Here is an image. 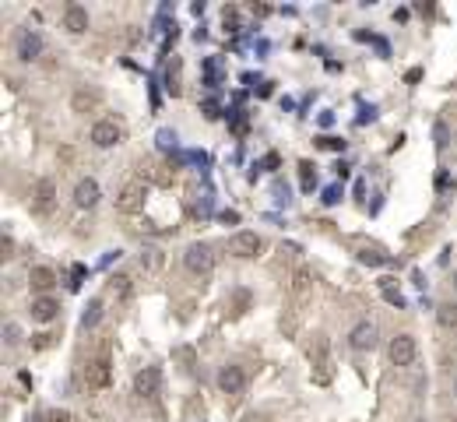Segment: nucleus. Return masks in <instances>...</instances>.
<instances>
[{"label":"nucleus","instance_id":"nucleus-1","mask_svg":"<svg viewBox=\"0 0 457 422\" xmlns=\"http://www.w3.org/2000/svg\"><path fill=\"white\" fill-rule=\"evenodd\" d=\"M183 268H186L190 275H197V278L211 275V271H215V250H211L208 243H190V246L183 250Z\"/></svg>","mask_w":457,"mask_h":422},{"label":"nucleus","instance_id":"nucleus-2","mask_svg":"<svg viewBox=\"0 0 457 422\" xmlns=\"http://www.w3.org/2000/svg\"><path fill=\"white\" fill-rule=\"evenodd\" d=\"M387 359H390V366H397V370L415 366V359H419V341H415L412 334H394V338L387 341Z\"/></svg>","mask_w":457,"mask_h":422},{"label":"nucleus","instance_id":"nucleus-3","mask_svg":"<svg viewBox=\"0 0 457 422\" xmlns=\"http://www.w3.org/2000/svg\"><path fill=\"white\" fill-rule=\"evenodd\" d=\"M43 50H46V42H43V35H39L35 28H18V32H14V57H18L21 64L39 60Z\"/></svg>","mask_w":457,"mask_h":422},{"label":"nucleus","instance_id":"nucleus-4","mask_svg":"<svg viewBox=\"0 0 457 422\" xmlns=\"http://www.w3.org/2000/svg\"><path fill=\"white\" fill-rule=\"evenodd\" d=\"M215 380H218V391L222 394H243L247 391V370L239 363H225Z\"/></svg>","mask_w":457,"mask_h":422},{"label":"nucleus","instance_id":"nucleus-5","mask_svg":"<svg viewBox=\"0 0 457 422\" xmlns=\"http://www.w3.org/2000/svg\"><path fill=\"white\" fill-rule=\"evenodd\" d=\"M120 137H123V130L116 120H95L89 130V141L95 148H113V144H120Z\"/></svg>","mask_w":457,"mask_h":422},{"label":"nucleus","instance_id":"nucleus-6","mask_svg":"<svg viewBox=\"0 0 457 422\" xmlns=\"http://www.w3.org/2000/svg\"><path fill=\"white\" fill-rule=\"evenodd\" d=\"M229 250H232L236 257H243V261H250V257H257V253L264 250V239H261L257 232H250V229H243V232H236V236L229 239Z\"/></svg>","mask_w":457,"mask_h":422},{"label":"nucleus","instance_id":"nucleus-7","mask_svg":"<svg viewBox=\"0 0 457 422\" xmlns=\"http://www.w3.org/2000/svg\"><path fill=\"white\" fill-rule=\"evenodd\" d=\"M145 201H148L145 183H127L120 190V198H116V208L123 211V215H137V211H145Z\"/></svg>","mask_w":457,"mask_h":422},{"label":"nucleus","instance_id":"nucleus-8","mask_svg":"<svg viewBox=\"0 0 457 422\" xmlns=\"http://www.w3.org/2000/svg\"><path fill=\"white\" fill-rule=\"evenodd\" d=\"M159 391H162V370H159V366H145V370L134 377V394L155 398Z\"/></svg>","mask_w":457,"mask_h":422},{"label":"nucleus","instance_id":"nucleus-9","mask_svg":"<svg viewBox=\"0 0 457 422\" xmlns=\"http://www.w3.org/2000/svg\"><path fill=\"white\" fill-rule=\"evenodd\" d=\"M98 201H102L98 180H91V176L78 180V187H74V205H78L81 211H91V208H98Z\"/></svg>","mask_w":457,"mask_h":422},{"label":"nucleus","instance_id":"nucleus-10","mask_svg":"<svg viewBox=\"0 0 457 422\" xmlns=\"http://www.w3.org/2000/svg\"><path fill=\"white\" fill-rule=\"evenodd\" d=\"M349 345H352L356 352L376 348V324H373V320H359V324L349 331Z\"/></svg>","mask_w":457,"mask_h":422},{"label":"nucleus","instance_id":"nucleus-11","mask_svg":"<svg viewBox=\"0 0 457 422\" xmlns=\"http://www.w3.org/2000/svg\"><path fill=\"white\" fill-rule=\"evenodd\" d=\"M109 377H113V370H109V359L106 355L91 359L89 370H85V384H89L91 391H106L109 387Z\"/></svg>","mask_w":457,"mask_h":422},{"label":"nucleus","instance_id":"nucleus-12","mask_svg":"<svg viewBox=\"0 0 457 422\" xmlns=\"http://www.w3.org/2000/svg\"><path fill=\"white\" fill-rule=\"evenodd\" d=\"M89 25H91L89 7H81V4H67V7H64V28H67L71 35L89 32Z\"/></svg>","mask_w":457,"mask_h":422},{"label":"nucleus","instance_id":"nucleus-13","mask_svg":"<svg viewBox=\"0 0 457 422\" xmlns=\"http://www.w3.org/2000/svg\"><path fill=\"white\" fill-rule=\"evenodd\" d=\"M57 314H60V303L53 296H35L32 307H28V316L35 324H50V320H57Z\"/></svg>","mask_w":457,"mask_h":422},{"label":"nucleus","instance_id":"nucleus-14","mask_svg":"<svg viewBox=\"0 0 457 422\" xmlns=\"http://www.w3.org/2000/svg\"><path fill=\"white\" fill-rule=\"evenodd\" d=\"M32 205H35V211H53V205H57V183L53 180H39L35 183V194H32Z\"/></svg>","mask_w":457,"mask_h":422},{"label":"nucleus","instance_id":"nucleus-15","mask_svg":"<svg viewBox=\"0 0 457 422\" xmlns=\"http://www.w3.org/2000/svg\"><path fill=\"white\" fill-rule=\"evenodd\" d=\"M28 282H32V289H35V292L50 296V289L57 285V271H53V268H46V264H35V268L28 271Z\"/></svg>","mask_w":457,"mask_h":422},{"label":"nucleus","instance_id":"nucleus-16","mask_svg":"<svg viewBox=\"0 0 457 422\" xmlns=\"http://www.w3.org/2000/svg\"><path fill=\"white\" fill-rule=\"evenodd\" d=\"M102 324V300L95 296V300H89V307H85V314H81V327L85 331H95Z\"/></svg>","mask_w":457,"mask_h":422},{"label":"nucleus","instance_id":"nucleus-17","mask_svg":"<svg viewBox=\"0 0 457 422\" xmlns=\"http://www.w3.org/2000/svg\"><path fill=\"white\" fill-rule=\"evenodd\" d=\"M162 264H166V257H162L159 246H145L141 250V268L145 271H162Z\"/></svg>","mask_w":457,"mask_h":422},{"label":"nucleus","instance_id":"nucleus-18","mask_svg":"<svg viewBox=\"0 0 457 422\" xmlns=\"http://www.w3.org/2000/svg\"><path fill=\"white\" fill-rule=\"evenodd\" d=\"M436 320H440V327L454 331L457 327V303H440V307H436Z\"/></svg>","mask_w":457,"mask_h":422},{"label":"nucleus","instance_id":"nucleus-19","mask_svg":"<svg viewBox=\"0 0 457 422\" xmlns=\"http://www.w3.org/2000/svg\"><path fill=\"white\" fill-rule=\"evenodd\" d=\"M109 285H113V292H116L120 300H130V292H134L130 275H113V278H109Z\"/></svg>","mask_w":457,"mask_h":422},{"label":"nucleus","instance_id":"nucleus-20","mask_svg":"<svg viewBox=\"0 0 457 422\" xmlns=\"http://www.w3.org/2000/svg\"><path fill=\"white\" fill-rule=\"evenodd\" d=\"M380 289H383V300H387V303H394V307H405L401 292H394V289H390V278H383V282H380Z\"/></svg>","mask_w":457,"mask_h":422},{"label":"nucleus","instance_id":"nucleus-21","mask_svg":"<svg viewBox=\"0 0 457 422\" xmlns=\"http://www.w3.org/2000/svg\"><path fill=\"white\" fill-rule=\"evenodd\" d=\"M383 261H387V257H383L380 250H359V264H373V268H376V264H383Z\"/></svg>","mask_w":457,"mask_h":422},{"label":"nucleus","instance_id":"nucleus-22","mask_svg":"<svg viewBox=\"0 0 457 422\" xmlns=\"http://www.w3.org/2000/svg\"><path fill=\"white\" fill-rule=\"evenodd\" d=\"M433 134H436V148H440V152H444V148H447V144H451V134H447V123H444V120H440V123H436V127H433Z\"/></svg>","mask_w":457,"mask_h":422},{"label":"nucleus","instance_id":"nucleus-23","mask_svg":"<svg viewBox=\"0 0 457 422\" xmlns=\"http://www.w3.org/2000/svg\"><path fill=\"white\" fill-rule=\"evenodd\" d=\"M4 334H7V345H18L21 341V327L18 324H4Z\"/></svg>","mask_w":457,"mask_h":422},{"label":"nucleus","instance_id":"nucleus-24","mask_svg":"<svg viewBox=\"0 0 457 422\" xmlns=\"http://www.w3.org/2000/svg\"><path fill=\"white\" fill-rule=\"evenodd\" d=\"M320 144L331 148V152H345V141H342V137H320Z\"/></svg>","mask_w":457,"mask_h":422},{"label":"nucleus","instance_id":"nucleus-25","mask_svg":"<svg viewBox=\"0 0 457 422\" xmlns=\"http://www.w3.org/2000/svg\"><path fill=\"white\" fill-rule=\"evenodd\" d=\"M46 419L50 422H71V412H64V409H50V412H46Z\"/></svg>","mask_w":457,"mask_h":422},{"label":"nucleus","instance_id":"nucleus-26","mask_svg":"<svg viewBox=\"0 0 457 422\" xmlns=\"http://www.w3.org/2000/svg\"><path fill=\"white\" fill-rule=\"evenodd\" d=\"M159 144H162V148H173V144H176V134H173V130H159Z\"/></svg>","mask_w":457,"mask_h":422},{"label":"nucleus","instance_id":"nucleus-27","mask_svg":"<svg viewBox=\"0 0 457 422\" xmlns=\"http://www.w3.org/2000/svg\"><path fill=\"white\" fill-rule=\"evenodd\" d=\"M338 198H342V190H338V187H331V190H327V194H324V201H327V205H334V201H338Z\"/></svg>","mask_w":457,"mask_h":422},{"label":"nucleus","instance_id":"nucleus-28","mask_svg":"<svg viewBox=\"0 0 457 422\" xmlns=\"http://www.w3.org/2000/svg\"><path fill=\"white\" fill-rule=\"evenodd\" d=\"M247 422H264V416H250V419Z\"/></svg>","mask_w":457,"mask_h":422},{"label":"nucleus","instance_id":"nucleus-29","mask_svg":"<svg viewBox=\"0 0 457 422\" xmlns=\"http://www.w3.org/2000/svg\"><path fill=\"white\" fill-rule=\"evenodd\" d=\"M454 289H457V271H454Z\"/></svg>","mask_w":457,"mask_h":422},{"label":"nucleus","instance_id":"nucleus-30","mask_svg":"<svg viewBox=\"0 0 457 422\" xmlns=\"http://www.w3.org/2000/svg\"><path fill=\"white\" fill-rule=\"evenodd\" d=\"M415 422H426V419H415Z\"/></svg>","mask_w":457,"mask_h":422},{"label":"nucleus","instance_id":"nucleus-31","mask_svg":"<svg viewBox=\"0 0 457 422\" xmlns=\"http://www.w3.org/2000/svg\"><path fill=\"white\" fill-rule=\"evenodd\" d=\"M454 391H457V387H454Z\"/></svg>","mask_w":457,"mask_h":422}]
</instances>
